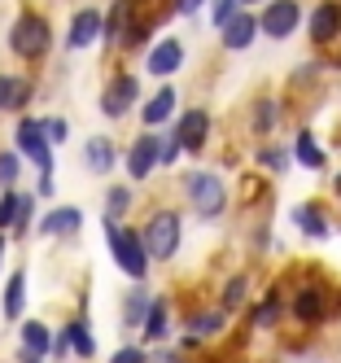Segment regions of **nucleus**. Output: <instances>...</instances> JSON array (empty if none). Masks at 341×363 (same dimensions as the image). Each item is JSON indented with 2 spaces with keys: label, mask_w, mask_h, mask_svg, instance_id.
Wrapping results in <instances>:
<instances>
[{
  "label": "nucleus",
  "mask_w": 341,
  "mask_h": 363,
  "mask_svg": "<svg viewBox=\"0 0 341 363\" xmlns=\"http://www.w3.org/2000/svg\"><path fill=\"white\" fill-rule=\"evenodd\" d=\"M140 237H145L149 258H171V254L179 250V215H171V211L153 215V219H149V228L140 232Z\"/></svg>",
  "instance_id": "nucleus-3"
},
{
  "label": "nucleus",
  "mask_w": 341,
  "mask_h": 363,
  "mask_svg": "<svg viewBox=\"0 0 341 363\" xmlns=\"http://www.w3.org/2000/svg\"><path fill=\"white\" fill-rule=\"evenodd\" d=\"M127 13H131V5H127V0H114V9H110V18H105V40H114V35H123V27H127Z\"/></svg>",
  "instance_id": "nucleus-24"
},
{
  "label": "nucleus",
  "mask_w": 341,
  "mask_h": 363,
  "mask_svg": "<svg viewBox=\"0 0 341 363\" xmlns=\"http://www.w3.org/2000/svg\"><path fill=\"white\" fill-rule=\"evenodd\" d=\"M258 22H262V31H267L272 40H289L294 27L302 22V9H298V0H272L267 13H262Z\"/></svg>",
  "instance_id": "nucleus-5"
},
{
  "label": "nucleus",
  "mask_w": 341,
  "mask_h": 363,
  "mask_svg": "<svg viewBox=\"0 0 341 363\" xmlns=\"http://www.w3.org/2000/svg\"><path fill=\"white\" fill-rule=\"evenodd\" d=\"M18 179V153H0V184H13Z\"/></svg>",
  "instance_id": "nucleus-30"
},
{
  "label": "nucleus",
  "mask_w": 341,
  "mask_h": 363,
  "mask_svg": "<svg viewBox=\"0 0 341 363\" xmlns=\"http://www.w3.org/2000/svg\"><path fill=\"white\" fill-rule=\"evenodd\" d=\"M157 162H162V140H157V132H145L127 153V171H131V179H145Z\"/></svg>",
  "instance_id": "nucleus-6"
},
{
  "label": "nucleus",
  "mask_w": 341,
  "mask_h": 363,
  "mask_svg": "<svg viewBox=\"0 0 341 363\" xmlns=\"http://www.w3.org/2000/svg\"><path fill=\"white\" fill-rule=\"evenodd\" d=\"M18 145L31 153L35 162L52 153V149H48V140H44V123H35V118H22V123H18Z\"/></svg>",
  "instance_id": "nucleus-14"
},
{
  "label": "nucleus",
  "mask_w": 341,
  "mask_h": 363,
  "mask_svg": "<svg viewBox=\"0 0 341 363\" xmlns=\"http://www.w3.org/2000/svg\"><path fill=\"white\" fill-rule=\"evenodd\" d=\"M127 206H131V189H110L105 193V219H118Z\"/></svg>",
  "instance_id": "nucleus-27"
},
{
  "label": "nucleus",
  "mask_w": 341,
  "mask_h": 363,
  "mask_svg": "<svg viewBox=\"0 0 341 363\" xmlns=\"http://www.w3.org/2000/svg\"><path fill=\"white\" fill-rule=\"evenodd\" d=\"M110 363H149V359H145V350H136V346H123Z\"/></svg>",
  "instance_id": "nucleus-33"
},
{
  "label": "nucleus",
  "mask_w": 341,
  "mask_h": 363,
  "mask_svg": "<svg viewBox=\"0 0 341 363\" xmlns=\"http://www.w3.org/2000/svg\"><path fill=\"white\" fill-rule=\"evenodd\" d=\"M272 123H276V106H272V101H258V110H254V127H258V132H272Z\"/></svg>",
  "instance_id": "nucleus-29"
},
{
  "label": "nucleus",
  "mask_w": 341,
  "mask_h": 363,
  "mask_svg": "<svg viewBox=\"0 0 341 363\" xmlns=\"http://www.w3.org/2000/svg\"><path fill=\"white\" fill-rule=\"evenodd\" d=\"M136 92H140V84L131 79V74H118V79L105 88V96H101V114L105 118H123L131 110V101H136Z\"/></svg>",
  "instance_id": "nucleus-7"
},
{
  "label": "nucleus",
  "mask_w": 341,
  "mask_h": 363,
  "mask_svg": "<svg viewBox=\"0 0 341 363\" xmlns=\"http://www.w3.org/2000/svg\"><path fill=\"white\" fill-rule=\"evenodd\" d=\"M294 315H298L302 324L324 320V294H320V289H302V294L294 298Z\"/></svg>",
  "instance_id": "nucleus-18"
},
{
  "label": "nucleus",
  "mask_w": 341,
  "mask_h": 363,
  "mask_svg": "<svg viewBox=\"0 0 341 363\" xmlns=\"http://www.w3.org/2000/svg\"><path fill=\"white\" fill-rule=\"evenodd\" d=\"M66 136H70V132H66V123H62V118H52V123H48V140H66Z\"/></svg>",
  "instance_id": "nucleus-36"
},
{
  "label": "nucleus",
  "mask_w": 341,
  "mask_h": 363,
  "mask_svg": "<svg viewBox=\"0 0 341 363\" xmlns=\"http://www.w3.org/2000/svg\"><path fill=\"white\" fill-rule=\"evenodd\" d=\"M0 250H5V237H0Z\"/></svg>",
  "instance_id": "nucleus-41"
},
{
  "label": "nucleus",
  "mask_w": 341,
  "mask_h": 363,
  "mask_svg": "<svg viewBox=\"0 0 341 363\" xmlns=\"http://www.w3.org/2000/svg\"><path fill=\"white\" fill-rule=\"evenodd\" d=\"M236 18V0H215V27H228Z\"/></svg>",
  "instance_id": "nucleus-31"
},
{
  "label": "nucleus",
  "mask_w": 341,
  "mask_h": 363,
  "mask_svg": "<svg viewBox=\"0 0 341 363\" xmlns=\"http://www.w3.org/2000/svg\"><path fill=\"white\" fill-rule=\"evenodd\" d=\"M162 328H167V302H153L149 306V320H145V337H149V342H157Z\"/></svg>",
  "instance_id": "nucleus-25"
},
{
  "label": "nucleus",
  "mask_w": 341,
  "mask_h": 363,
  "mask_svg": "<svg viewBox=\"0 0 341 363\" xmlns=\"http://www.w3.org/2000/svg\"><path fill=\"white\" fill-rule=\"evenodd\" d=\"M105 241H110V254L118 258V267H123L131 280L145 276L149 250H145V237H140V232H127V228H118L114 219H105Z\"/></svg>",
  "instance_id": "nucleus-1"
},
{
  "label": "nucleus",
  "mask_w": 341,
  "mask_h": 363,
  "mask_svg": "<svg viewBox=\"0 0 341 363\" xmlns=\"http://www.w3.org/2000/svg\"><path fill=\"white\" fill-rule=\"evenodd\" d=\"M206 132H210V114H206V110H189V114L179 118V132H175V136H179L184 149L197 153V149L206 145Z\"/></svg>",
  "instance_id": "nucleus-11"
},
{
  "label": "nucleus",
  "mask_w": 341,
  "mask_h": 363,
  "mask_svg": "<svg viewBox=\"0 0 341 363\" xmlns=\"http://www.w3.org/2000/svg\"><path fill=\"white\" fill-rule=\"evenodd\" d=\"M88 171L92 175H105V171H110L114 167V140L110 136H96V140H88Z\"/></svg>",
  "instance_id": "nucleus-17"
},
{
  "label": "nucleus",
  "mask_w": 341,
  "mask_h": 363,
  "mask_svg": "<svg viewBox=\"0 0 341 363\" xmlns=\"http://www.w3.org/2000/svg\"><path fill=\"white\" fill-rule=\"evenodd\" d=\"M201 5H206V0H175V9H179V13H197Z\"/></svg>",
  "instance_id": "nucleus-38"
},
{
  "label": "nucleus",
  "mask_w": 341,
  "mask_h": 363,
  "mask_svg": "<svg viewBox=\"0 0 341 363\" xmlns=\"http://www.w3.org/2000/svg\"><path fill=\"white\" fill-rule=\"evenodd\" d=\"M245 5H254V0H245Z\"/></svg>",
  "instance_id": "nucleus-42"
},
{
  "label": "nucleus",
  "mask_w": 341,
  "mask_h": 363,
  "mask_svg": "<svg viewBox=\"0 0 341 363\" xmlns=\"http://www.w3.org/2000/svg\"><path fill=\"white\" fill-rule=\"evenodd\" d=\"M9 44H13L18 57H40L44 48H48V27H44V18L22 13L18 27H13V35H9Z\"/></svg>",
  "instance_id": "nucleus-4"
},
{
  "label": "nucleus",
  "mask_w": 341,
  "mask_h": 363,
  "mask_svg": "<svg viewBox=\"0 0 341 363\" xmlns=\"http://www.w3.org/2000/svg\"><path fill=\"white\" fill-rule=\"evenodd\" d=\"M22 306H26V276L13 272L9 276V289H5V320H18Z\"/></svg>",
  "instance_id": "nucleus-19"
},
{
  "label": "nucleus",
  "mask_w": 341,
  "mask_h": 363,
  "mask_svg": "<svg viewBox=\"0 0 341 363\" xmlns=\"http://www.w3.org/2000/svg\"><path fill=\"white\" fill-rule=\"evenodd\" d=\"M66 337H70V350L74 354H84V359L92 354V333H88V324H70Z\"/></svg>",
  "instance_id": "nucleus-26"
},
{
  "label": "nucleus",
  "mask_w": 341,
  "mask_h": 363,
  "mask_svg": "<svg viewBox=\"0 0 341 363\" xmlns=\"http://www.w3.org/2000/svg\"><path fill=\"white\" fill-rule=\"evenodd\" d=\"M179 62H184V44L179 40H162L149 53V74H175Z\"/></svg>",
  "instance_id": "nucleus-13"
},
{
  "label": "nucleus",
  "mask_w": 341,
  "mask_h": 363,
  "mask_svg": "<svg viewBox=\"0 0 341 363\" xmlns=\"http://www.w3.org/2000/svg\"><path fill=\"white\" fill-rule=\"evenodd\" d=\"M294 223H298L302 232H311L315 241H324V237H328V223H324V215L315 211V206H298V211H294Z\"/></svg>",
  "instance_id": "nucleus-20"
},
{
  "label": "nucleus",
  "mask_w": 341,
  "mask_h": 363,
  "mask_svg": "<svg viewBox=\"0 0 341 363\" xmlns=\"http://www.w3.org/2000/svg\"><path fill=\"white\" fill-rule=\"evenodd\" d=\"M171 114H175V92H171V88L153 92V96L145 101V127H157V123H167Z\"/></svg>",
  "instance_id": "nucleus-16"
},
{
  "label": "nucleus",
  "mask_w": 341,
  "mask_h": 363,
  "mask_svg": "<svg viewBox=\"0 0 341 363\" xmlns=\"http://www.w3.org/2000/svg\"><path fill=\"white\" fill-rule=\"evenodd\" d=\"M219 324H223V311H219V315H197V320H193V328H197V333H215Z\"/></svg>",
  "instance_id": "nucleus-34"
},
{
  "label": "nucleus",
  "mask_w": 341,
  "mask_h": 363,
  "mask_svg": "<svg viewBox=\"0 0 341 363\" xmlns=\"http://www.w3.org/2000/svg\"><path fill=\"white\" fill-rule=\"evenodd\" d=\"M96 35H105V22H101L92 9H79V13H74V22H70L66 44H70V48H88Z\"/></svg>",
  "instance_id": "nucleus-10"
},
{
  "label": "nucleus",
  "mask_w": 341,
  "mask_h": 363,
  "mask_svg": "<svg viewBox=\"0 0 341 363\" xmlns=\"http://www.w3.org/2000/svg\"><path fill=\"white\" fill-rule=\"evenodd\" d=\"M22 342H26V350H31V354H48L52 350V333L31 320V324H22Z\"/></svg>",
  "instance_id": "nucleus-22"
},
{
  "label": "nucleus",
  "mask_w": 341,
  "mask_h": 363,
  "mask_svg": "<svg viewBox=\"0 0 341 363\" xmlns=\"http://www.w3.org/2000/svg\"><path fill=\"white\" fill-rule=\"evenodd\" d=\"M149 363H175V354H153Z\"/></svg>",
  "instance_id": "nucleus-39"
},
{
  "label": "nucleus",
  "mask_w": 341,
  "mask_h": 363,
  "mask_svg": "<svg viewBox=\"0 0 341 363\" xmlns=\"http://www.w3.org/2000/svg\"><path fill=\"white\" fill-rule=\"evenodd\" d=\"M79 228H84V215L70 211V206H66V211H48V215L40 219V232H44V237H62V232H79Z\"/></svg>",
  "instance_id": "nucleus-15"
},
{
  "label": "nucleus",
  "mask_w": 341,
  "mask_h": 363,
  "mask_svg": "<svg viewBox=\"0 0 341 363\" xmlns=\"http://www.w3.org/2000/svg\"><path fill=\"white\" fill-rule=\"evenodd\" d=\"M145 306H149L145 294H131V298H127V320H149V315H145Z\"/></svg>",
  "instance_id": "nucleus-32"
},
{
  "label": "nucleus",
  "mask_w": 341,
  "mask_h": 363,
  "mask_svg": "<svg viewBox=\"0 0 341 363\" xmlns=\"http://www.w3.org/2000/svg\"><path fill=\"white\" fill-rule=\"evenodd\" d=\"M184 189H189V197H193V206H197V215H206V219L223 215V206H228V189H223V179H219V175H210V171H193L189 179H184Z\"/></svg>",
  "instance_id": "nucleus-2"
},
{
  "label": "nucleus",
  "mask_w": 341,
  "mask_h": 363,
  "mask_svg": "<svg viewBox=\"0 0 341 363\" xmlns=\"http://www.w3.org/2000/svg\"><path fill=\"white\" fill-rule=\"evenodd\" d=\"M26 219H31V197H22V193H5L0 197V232H9V228H26Z\"/></svg>",
  "instance_id": "nucleus-12"
},
{
  "label": "nucleus",
  "mask_w": 341,
  "mask_h": 363,
  "mask_svg": "<svg viewBox=\"0 0 341 363\" xmlns=\"http://www.w3.org/2000/svg\"><path fill=\"white\" fill-rule=\"evenodd\" d=\"M9 79L13 74H0V110H9Z\"/></svg>",
  "instance_id": "nucleus-37"
},
{
  "label": "nucleus",
  "mask_w": 341,
  "mask_h": 363,
  "mask_svg": "<svg viewBox=\"0 0 341 363\" xmlns=\"http://www.w3.org/2000/svg\"><path fill=\"white\" fill-rule=\"evenodd\" d=\"M241 298H245V276H232V280H228V289H223V311L241 306Z\"/></svg>",
  "instance_id": "nucleus-28"
},
{
  "label": "nucleus",
  "mask_w": 341,
  "mask_h": 363,
  "mask_svg": "<svg viewBox=\"0 0 341 363\" xmlns=\"http://www.w3.org/2000/svg\"><path fill=\"white\" fill-rule=\"evenodd\" d=\"M276 320H280V294H267V298L258 302V311H254V324L258 328H272Z\"/></svg>",
  "instance_id": "nucleus-23"
},
{
  "label": "nucleus",
  "mask_w": 341,
  "mask_h": 363,
  "mask_svg": "<svg viewBox=\"0 0 341 363\" xmlns=\"http://www.w3.org/2000/svg\"><path fill=\"white\" fill-rule=\"evenodd\" d=\"M337 193H341V175H337Z\"/></svg>",
  "instance_id": "nucleus-40"
},
{
  "label": "nucleus",
  "mask_w": 341,
  "mask_h": 363,
  "mask_svg": "<svg viewBox=\"0 0 341 363\" xmlns=\"http://www.w3.org/2000/svg\"><path fill=\"white\" fill-rule=\"evenodd\" d=\"M262 162H267L272 171H284V153L280 149H262Z\"/></svg>",
  "instance_id": "nucleus-35"
},
{
  "label": "nucleus",
  "mask_w": 341,
  "mask_h": 363,
  "mask_svg": "<svg viewBox=\"0 0 341 363\" xmlns=\"http://www.w3.org/2000/svg\"><path fill=\"white\" fill-rule=\"evenodd\" d=\"M294 153H298V162H302V167H311V171H320V167H324V153H320V145H315V136H311V132H298Z\"/></svg>",
  "instance_id": "nucleus-21"
},
{
  "label": "nucleus",
  "mask_w": 341,
  "mask_h": 363,
  "mask_svg": "<svg viewBox=\"0 0 341 363\" xmlns=\"http://www.w3.org/2000/svg\"><path fill=\"white\" fill-rule=\"evenodd\" d=\"M262 31V22L258 18H250V13H236L228 27H223V48H232V53H241V48H250L254 44V35Z\"/></svg>",
  "instance_id": "nucleus-9"
},
{
  "label": "nucleus",
  "mask_w": 341,
  "mask_h": 363,
  "mask_svg": "<svg viewBox=\"0 0 341 363\" xmlns=\"http://www.w3.org/2000/svg\"><path fill=\"white\" fill-rule=\"evenodd\" d=\"M337 31H341V5H337V0L315 5V13H311V40L315 44H328Z\"/></svg>",
  "instance_id": "nucleus-8"
}]
</instances>
